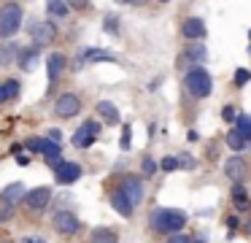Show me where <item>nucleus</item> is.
Wrapping results in <instances>:
<instances>
[{
	"mask_svg": "<svg viewBox=\"0 0 251 243\" xmlns=\"http://www.w3.org/2000/svg\"><path fill=\"white\" fill-rule=\"evenodd\" d=\"M65 3H68V8L81 11V8H87V5H89V0H65Z\"/></svg>",
	"mask_w": 251,
	"mask_h": 243,
	"instance_id": "nucleus-34",
	"label": "nucleus"
},
{
	"mask_svg": "<svg viewBox=\"0 0 251 243\" xmlns=\"http://www.w3.org/2000/svg\"><path fill=\"white\" fill-rule=\"evenodd\" d=\"M30 35H33L35 46H46V43H51L57 38V27L51 22H33L30 25Z\"/></svg>",
	"mask_w": 251,
	"mask_h": 243,
	"instance_id": "nucleus-8",
	"label": "nucleus"
},
{
	"mask_svg": "<svg viewBox=\"0 0 251 243\" xmlns=\"http://www.w3.org/2000/svg\"><path fill=\"white\" fill-rule=\"evenodd\" d=\"M54 176H57L60 184H73V181L81 178V165H78V162H62V165L54 170Z\"/></svg>",
	"mask_w": 251,
	"mask_h": 243,
	"instance_id": "nucleus-11",
	"label": "nucleus"
},
{
	"mask_svg": "<svg viewBox=\"0 0 251 243\" xmlns=\"http://www.w3.org/2000/svg\"><path fill=\"white\" fill-rule=\"evenodd\" d=\"M154 170H157V162H154L151 157H146V160H143V173H146V176H154Z\"/></svg>",
	"mask_w": 251,
	"mask_h": 243,
	"instance_id": "nucleus-33",
	"label": "nucleus"
},
{
	"mask_svg": "<svg viewBox=\"0 0 251 243\" xmlns=\"http://www.w3.org/2000/svg\"><path fill=\"white\" fill-rule=\"evenodd\" d=\"M170 243H192V238H186V235H170Z\"/></svg>",
	"mask_w": 251,
	"mask_h": 243,
	"instance_id": "nucleus-36",
	"label": "nucleus"
},
{
	"mask_svg": "<svg viewBox=\"0 0 251 243\" xmlns=\"http://www.w3.org/2000/svg\"><path fill=\"white\" fill-rule=\"evenodd\" d=\"M19 95V84L17 81H6V84H0V103H8Z\"/></svg>",
	"mask_w": 251,
	"mask_h": 243,
	"instance_id": "nucleus-23",
	"label": "nucleus"
},
{
	"mask_svg": "<svg viewBox=\"0 0 251 243\" xmlns=\"http://www.w3.org/2000/svg\"><path fill=\"white\" fill-rule=\"evenodd\" d=\"M49 140H60V130H51V133H49Z\"/></svg>",
	"mask_w": 251,
	"mask_h": 243,
	"instance_id": "nucleus-39",
	"label": "nucleus"
},
{
	"mask_svg": "<svg viewBox=\"0 0 251 243\" xmlns=\"http://www.w3.org/2000/svg\"><path fill=\"white\" fill-rule=\"evenodd\" d=\"M119 189L132 200V205H138L143 200V184H141V178H138V176H125V178H122V187Z\"/></svg>",
	"mask_w": 251,
	"mask_h": 243,
	"instance_id": "nucleus-9",
	"label": "nucleus"
},
{
	"mask_svg": "<svg viewBox=\"0 0 251 243\" xmlns=\"http://www.w3.org/2000/svg\"><path fill=\"white\" fill-rule=\"evenodd\" d=\"M222 116L227 119V122H238V113H235V108H232V106H227V108H224V111H222Z\"/></svg>",
	"mask_w": 251,
	"mask_h": 243,
	"instance_id": "nucleus-35",
	"label": "nucleus"
},
{
	"mask_svg": "<svg viewBox=\"0 0 251 243\" xmlns=\"http://www.w3.org/2000/svg\"><path fill=\"white\" fill-rule=\"evenodd\" d=\"M35 62H38V46H30L19 54V68L22 70H33Z\"/></svg>",
	"mask_w": 251,
	"mask_h": 243,
	"instance_id": "nucleus-20",
	"label": "nucleus"
},
{
	"mask_svg": "<svg viewBox=\"0 0 251 243\" xmlns=\"http://www.w3.org/2000/svg\"><path fill=\"white\" fill-rule=\"evenodd\" d=\"M100 135V124L95 122V119H89V122H84L81 127L73 133V146H78V149H87V146L95 143V138Z\"/></svg>",
	"mask_w": 251,
	"mask_h": 243,
	"instance_id": "nucleus-5",
	"label": "nucleus"
},
{
	"mask_svg": "<svg viewBox=\"0 0 251 243\" xmlns=\"http://www.w3.org/2000/svg\"><path fill=\"white\" fill-rule=\"evenodd\" d=\"M27 194H25V187L19 181H14V184H8L3 192H0V203H6V205H17L19 200H25Z\"/></svg>",
	"mask_w": 251,
	"mask_h": 243,
	"instance_id": "nucleus-15",
	"label": "nucleus"
},
{
	"mask_svg": "<svg viewBox=\"0 0 251 243\" xmlns=\"http://www.w3.org/2000/svg\"><path fill=\"white\" fill-rule=\"evenodd\" d=\"M159 167H162L165 173H170V170H176V167H181V162H178V157H162V160H159Z\"/></svg>",
	"mask_w": 251,
	"mask_h": 243,
	"instance_id": "nucleus-28",
	"label": "nucleus"
},
{
	"mask_svg": "<svg viewBox=\"0 0 251 243\" xmlns=\"http://www.w3.org/2000/svg\"><path fill=\"white\" fill-rule=\"evenodd\" d=\"M22 54V49L17 46L14 41H3L0 43V68H6V65H11L14 59Z\"/></svg>",
	"mask_w": 251,
	"mask_h": 243,
	"instance_id": "nucleus-16",
	"label": "nucleus"
},
{
	"mask_svg": "<svg viewBox=\"0 0 251 243\" xmlns=\"http://www.w3.org/2000/svg\"><path fill=\"white\" fill-rule=\"evenodd\" d=\"M49 143H51L49 138H30L25 146H27L30 151H46V149H49Z\"/></svg>",
	"mask_w": 251,
	"mask_h": 243,
	"instance_id": "nucleus-26",
	"label": "nucleus"
},
{
	"mask_svg": "<svg viewBox=\"0 0 251 243\" xmlns=\"http://www.w3.org/2000/svg\"><path fill=\"white\" fill-rule=\"evenodd\" d=\"M14 216V205H6V203H0V224L3 221H8Z\"/></svg>",
	"mask_w": 251,
	"mask_h": 243,
	"instance_id": "nucleus-31",
	"label": "nucleus"
},
{
	"mask_svg": "<svg viewBox=\"0 0 251 243\" xmlns=\"http://www.w3.org/2000/svg\"><path fill=\"white\" fill-rule=\"evenodd\" d=\"M98 113H100V116H103L108 124H119V111H116V106H114V103L100 100V103H98Z\"/></svg>",
	"mask_w": 251,
	"mask_h": 243,
	"instance_id": "nucleus-18",
	"label": "nucleus"
},
{
	"mask_svg": "<svg viewBox=\"0 0 251 243\" xmlns=\"http://www.w3.org/2000/svg\"><path fill=\"white\" fill-rule=\"evenodd\" d=\"M46 8H49L51 16H60V19H62V16H68V11H71L65 0H46Z\"/></svg>",
	"mask_w": 251,
	"mask_h": 243,
	"instance_id": "nucleus-25",
	"label": "nucleus"
},
{
	"mask_svg": "<svg viewBox=\"0 0 251 243\" xmlns=\"http://www.w3.org/2000/svg\"><path fill=\"white\" fill-rule=\"evenodd\" d=\"M249 81H251V70H246V68L235 70V86H246Z\"/></svg>",
	"mask_w": 251,
	"mask_h": 243,
	"instance_id": "nucleus-29",
	"label": "nucleus"
},
{
	"mask_svg": "<svg viewBox=\"0 0 251 243\" xmlns=\"http://www.w3.org/2000/svg\"><path fill=\"white\" fill-rule=\"evenodd\" d=\"M17 162L19 165H30V157L27 154H17Z\"/></svg>",
	"mask_w": 251,
	"mask_h": 243,
	"instance_id": "nucleus-38",
	"label": "nucleus"
},
{
	"mask_svg": "<svg viewBox=\"0 0 251 243\" xmlns=\"http://www.w3.org/2000/svg\"><path fill=\"white\" fill-rule=\"evenodd\" d=\"M235 130H240V133H243L246 138L251 140V116H246V113H240V116H238V127H235Z\"/></svg>",
	"mask_w": 251,
	"mask_h": 243,
	"instance_id": "nucleus-27",
	"label": "nucleus"
},
{
	"mask_svg": "<svg viewBox=\"0 0 251 243\" xmlns=\"http://www.w3.org/2000/svg\"><path fill=\"white\" fill-rule=\"evenodd\" d=\"M51 200V187H35L27 192V197H25V205H27L33 214H41V211L49 205Z\"/></svg>",
	"mask_w": 251,
	"mask_h": 243,
	"instance_id": "nucleus-7",
	"label": "nucleus"
},
{
	"mask_svg": "<svg viewBox=\"0 0 251 243\" xmlns=\"http://www.w3.org/2000/svg\"><path fill=\"white\" fill-rule=\"evenodd\" d=\"M84 57H87L89 62H116V57L111 52H105V49H87Z\"/></svg>",
	"mask_w": 251,
	"mask_h": 243,
	"instance_id": "nucleus-21",
	"label": "nucleus"
},
{
	"mask_svg": "<svg viewBox=\"0 0 251 243\" xmlns=\"http://www.w3.org/2000/svg\"><path fill=\"white\" fill-rule=\"evenodd\" d=\"M105 27H108V30H114V27H119V22H116L114 16H108V19H105Z\"/></svg>",
	"mask_w": 251,
	"mask_h": 243,
	"instance_id": "nucleus-37",
	"label": "nucleus"
},
{
	"mask_svg": "<svg viewBox=\"0 0 251 243\" xmlns=\"http://www.w3.org/2000/svg\"><path fill=\"white\" fill-rule=\"evenodd\" d=\"M249 38H251V30H249Z\"/></svg>",
	"mask_w": 251,
	"mask_h": 243,
	"instance_id": "nucleus-44",
	"label": "nucleus"
},
{
	"mask_svg": "<svg viewBox=\"0 0 251 243\" xmlns=\"http://www.w3.org/2000/svg\"><path fill=\"white\" fill-rule=\"evenodd\" d=\"M125 3H130V5H143L146 0H125Z\"/></svg>",
	"mask_w": 251,
	"mask_h": 243,
	"instance_id": "nucleus-41",
	"label": "nucleus"
},
{
	"mask_svg": "<svg viewBox=\"0 0 251 243\" xmlns=\"http://www.w3.org/2000/svg\"><path fill=\"white\" fill-rule=\"evenodd\" d=\"M205 57H208L205 46H200V43H192V46L184 49V54H181V62H202Z\"/></svg>",
	"mask_w": 251,
	"mask_h": 243,
	"instance_id": "nucleus-17",
	"label": "nucleus"
},
{
	"mask_svg": "<svg viewBox=\"0 0 251 243\" xmlns=\"http://www.w3.org/2000/svg\"><path fill=\"white\" fill-rule=\"evenodd\" d=\"M246 143H249V138H246L240 130H229L227 133V146L232 151H240V149H246Z\"/></svg>",
	"mask_w": 251,
	"mask_h": 243,
	"instance_id": "nucleus-22",
	"label": "nucleus"
},
{
	"mask_svg": "<svg viewBox=\"0 0 251 243\" xmlns=\"http://www.w3.org/2000/svg\"><path fill=\"white\" fill-rule=\"evenodd\" d=\"M154 230L162 232V235H178L186 224V214L178 208H159L151 219Z\"/></svg>",
	"mask_w": 251,
	"mask_h": 243,
	"instance_id": "nucleus-1",
	"label": "nucleus"
},
{
	"mask_svg": "<svg viewBox=\"0 0 251 243\" xmlns=\"http://www.w3.org/2000/svg\"><path fill=\"white\" fill-rule=\"evenodd\" d=\"M65 65H68V59H65V54H60V52H54L49 59H46V70H49V81H51V84L60 81V73L65 70Z\"/></svg>",
	"mask_w": 251,
	"mask_h": 243,
	"instance_id": "nucleus-13",
	"label": "nucleus"
},
{
	"mask_svg": "<svg viewBox=\"0 0 251 243\" xmlns=\"http://www.w3.org/2000/svg\"><path fill=\"white\" fill-rule=\"evenodd\" d=\"M130 138H132V127H130V124H125V127H122V140H119V146H122V149H130Z\"/></svg>",
	"mask_w": 251,
	"mask_h": 243,
	"instance_id": "nucleus-30",
	"label": "nucleus"
},
{
	"mask_svg": "<svg viewBox=\"0 0 251 243\" xmlns=\"http://www.w3.org/2000/svg\"><path fill=\"white\" fill-rule=\"evenodd\" d=\"M159 3H168V0H159Z\"/></svg>",
	"mask_w": 251,
	"mask_h": 243,
	"instance_id": "nucleus-43",
	"label": "nucleus"
},
{
	"mask_svg": "<svg viewBox=\"0 0 251 243\" xmlns=\"http://www.w3.org/2000/svg\"><path fill=\"white\" fill-rule=\"evenodd\" d=\"M22 243H44V241H41V238H30V235H27V238H25Z\"/></svg>",
	"mask_w": 251,
	"mask_h": 243,
	"instance_id": "nucleus-40",
	"label": "nucleus"
},
{
	"mask_svg": "<svg viewBox=\"0 0 251 243\" xmlns=\"http://www.w3.org/2000/svg\"><path fill=\"white\" fill-rule=\"evenodd\" d=\"M181 35L189 38V41H200V38H205V22L202 19H184V25H181Z\"/></svg>",
	"mask_w": 251,
	"mask_h": 243,
	"instance_id": "nucleus-12",
	"label": "nucleus"
},
{
	"mask_svg": "<svg viewBox=\"0 0 251 243\" xmlns=\"http://www.w3.org/2000/svg\"><path fill=\"white\" fill-rule=\"evenodd\" d=\"M178 162H181V167H186V170H192V167L197 165L195 157H192V154H181V157H178Z\"/></svg>",
	"mask_w": 251,
	"mask_h": 243,
	"instance_id": "nucleus-32",
	"label": "nucleus"
},
{
	"mask_svg": "<svg viewBox=\"0 0 251 243\" xmlns=\"http://www.w3.org/2000/svg\"><path fill=\"white\" fill-rule=\"evenodd\" d=\"M51 224H54V230L60 232V235H76L78 227H81L73 211H57L54 219H51Z\"/></svg>",
	"mask_w": 251,
	"mask_h": 243,
	"instance_id": "nucleus-6",
	"label": "nucleus"
},
{
	"mask_svg": "<svg viewBox=\"0 0 251 243\" xmlns=\"http://www.w3.org/2000/svg\"><path fill=\"white\" fill-rule=\"evenodd\" d=\"M78 111H81V100H78V95H73V92H65V95H60L54 100V113L62 119L76 116Z\"/></svg>",
	"mask_w": 251,
	"mask_h": 243,
	"instance_id": "nucleus-4",
	"label": "nucleus"
},
{
	"mask_svg": "<svg viewBox=\"0 0 251 243\" xmlns=\"http://www.w3.org/2000/svg\"><path fill=\"white\" fill-rule=\"evenodd\" d=\"M116 241H119V235L114 230H108V227H98L89 235V243H116Z\"/></svg>",
	"mask_w": 251,
	"mask_h": 243,
	"instance_id": "nucleus-19",
	"label": "nucleus"
},
{
	"mask_svg": "<svg viewBox=\"0 0 251 243\" xmlns=\"http://www.w3.org/2000/svg\"><path fill=\"white\" fill-rule=\"evenodd\" d=\"M232 203H235V211H246V208H249V194H246L243 187H235L232 189Z\"/></svg>",
	"mask_w": 251,
	"mask_h": 243,
	"instance_id": "nucleus-24",
	"label": "nucleus"
},
{
	"mask_svg": "<svg viewBox=\"0 0 251 243\" xmlns=\"http://www.w3.org/2000/svg\"><path fill=\"white\" fill-rule=\"evenodd\" d=\"M184 86L189 89V95L192 97H208L211 95V89H213V79H211V73L208 70H202V68H192V70H186V76H184Z\"/></svg>",
	"mask_w": 251,
	"mask_h": 243,
	"instance_id": "nucleus-2",
	"label": "nucleus"
},
{
	"mask_svg": "<svg viewBox=\"0 0 251 243\" xmlns=\"http://www.w3.org/2000/svg\"><path fill=\"white\" fill-rule=\"evenodd\" d=\"M246 162L240 160V157H229L227 162H224V176L229 178V181H235V184H240L246 178Z\"/></svg>",
	"mask_w": 251,
	"mask_h": 243,
	"instance_id": "nucleus-10",
	"label": "nucleus"
},
{
	"mask_svg": "<svg viewBox=\"0 0 251 243\" xmlns=\"http://www.w3.org/2000/svg\"><path fill=\"white\" fill-rule=\"evenodd\" d=\"M246 232H249V235H251V219L246 221Z\"/></svg>",
	"mask_w": 251,
	"mask_h": 243,
	"instance_id": "nucleus-42",
	"label": "nucleus"
},
{
	"mask_svg": "<svg viewBox=\"0 0 251 243\" xmlns=\"http://www.w3.org/2000/svg\"><path fill=\"white\" fill-rule=\"evenodd\" d=\"M111 205H114L116 214L125 216V219H130V216H132V208H135V205H132V200L127 197V194L122 192V189H116V192L111 194Z\"/></svg>",
	"mask_w": 251,
	"mask_h": 243,
	"instance_id": "nucleus-14",
	"label": "nucleus"
},
{
	"mask_svg": "<svg viewBox=\"0 0 251 243\" xmlns=\"http://www.w3.org/2000/svg\"><path fill=\"white\" fill-rule=\"evenodd\" d=\"M19 25H22V8H19V3L0 5V38L8 41V35H14L19 30Z\"/></svg>",
	"mask_w": 251,
	"mask_h": 243,
	"instance_id": "nucleus-3",
	"label": "nucleus"
}]
</instances>
